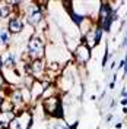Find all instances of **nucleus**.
Instances as JSON below:
<instances>
[{"label": "nucleus", "mask_w": 127, "mask_h": 129, "mask_svg": "<svg viewBox=\"0 0 127 129\" xmlns=\"http://www.w3.org/2000/svg\"><path fill=\"white\" fill-rule=\"evenodd\" d=\"M72 54H73V63L80 68V66H85V64L91 60V57H92V50L88 48L83 43H79L78 47H76V50H75Z\"/></svg>", "instance_id": "nucleus-3"}, {"label": "nucleus", "mask_w": 127, "mask_h": 129, "mask_svg": "<svg viewBox=\"0 0 127 129\" xmlns=\"http://www.w3.org/2000/svg\"><path fill=\"white\" fill-rule=\"evenodd\" d=\"M15 110V106L12 104V101L9 98H5L3 101V106H2V110L0 112H13Z\"/></svg>", "instance_id": "nucleus-10"}, {"label": "nucleus", "mask_w": 127, "mask_h": 129, "mask_svg": "<svg viewBox=\"0 0 127 129\" xmlns=\"http://www.w3.org/2000/svg\"><path fill=\"white\" fill-rule=\"evenodd\" d=\"M6 28L10 35H18L25 29V22H24V15L21 13H13L8 19V24H6Z\"/></svg>", "instance_id": "nucleus-4"}, {"label": "nucleus", "mask_w": 127, "mask_h": 129, "mask_svg": "<svg viewBox=\"0 0 127 129\" xmlns=\"http://www.w3.org/2000/svg\"><path fill=\"white\" fill-rule=\"evenodd\" d=\"M102 35H104V31L99 28V25L96 24L94 26V40H95V47L96 46H99V43L102 40Z\"/></svg>", "instance_id": "nucleus-8"}, {"label": "nucleus", "mask_w": 127, "mask_h": 129, "mask_svg": "<svg viewBox=\"0 0 127 129\" xmlns=\"http://www.w3.org/2000/svg\"><path fill=\"white\" fill-rule=\"evenodd\" d=\"M9 87H10V84H8V81H6V78H5V75L0 72V92H5Z\"/></svg>", "instance_id": "nucleus-11"}, {"label": "nucleus", "mask_w": 127, "mask_h": 129, "mask_svg": "<svg viewBox=\"0 0 127 129\" xmlns=\"http://www.w3.org/2000/svg\"><path fill=\"white\" fill-rule=\"evenodd\" d=\"M120 104L123 106V107H127V98H121V101H120Z\"/></svg>", "instance_id": "nucleus-16"}, {"label": "nucleus", "mask_w": 127, "mask_h": 129, "mask_svg": "<svg viewBox=\"0 0 127 129\" xmlns=\"http://www.w3.org/2000/svg\"><path fill=\"white\" fill-rule=\"evenodd\" d=\"M45 91V85L41 79H35L32 82V85L29 87V92H31V98H32V103L38 101L42 98V94Z\"/></svg>", "instance_id": "nucleus-5"}, {"label": "nucleus", "mask_w": 127, "mask_h": 129, "mask_svg": "<svg viewBox=\"0 0 127 129\" xmlns=\"http://www.w3.org/2000/svg\"><path fill=\"white\" fill-rule=\"evenodd\" d=\"M117 75H118L117 72H112V78H111V81H110V84H108V88H110V89H114V88H115V82H117Z\"/></svg>", "instance_id": "nucleus-13"}, {"label": "nucleus", "mask_w": 127, "mask_h": 129, "mask_svg": "<svg viewBox=\"0 0 127 129\" xmlns=\"http://www.w3.org/2000/svg\"><path fill=\"white\" fill-rule=\"evenodd\" d=\"M12 15H13V9L8 6L6 3H2L0 5V19H9Z\"/></svg>", "instance_id": "nucleus-7"}, {"label": "nucleus", "mask_w": 127, "mask_h": 129, "mask_svg": "<svg viewBox=\"0 0 127 129\" xmlns=\"http://www.w3.org/2000/svg\"><path fill=\"white\" fill-rule=\"evenodd\" d=\"M45 53H47V46H45L44 38L34 32L28 38L25 57H21V60L32 62V60H38V59H45Z\"/></svg>", "instance_id": "nucleus-1"}, {"label": "nucleus", "mask_w": 127, "mask_h": 129, "mask_svg": "<svg viewBox=\"0 0 127 129\" xmlns=\"http://www.w3.org/2000/svg\"><path fill=\"white\" fill-rule=\"evenodd\" d=\"M115 129H121L123 128V122H118V123H115V126H114Z\"/></svg>", "instance_id": "nucleus-17"}, {"label": "nucleus", "mask_w": 127, "mask_h": 129, "mask_svg": "<svg viewBox=\"0 0 127 129\" xmlns=\"http://www.w3.org/2000/svg\"><path fill=\"white\" fill-rule=\"evenodd\" d=\"M8 129H24V128H22V123H21V120H19L18 117H15L13 120L9 123V128Z\"/></svg>", "instance_id": "nucleus-12"}, {"label": "nucleus", "mask_w": 127, "mask_h": 129, "mask_svg": "<svg viewBox=\"0 0 127 129\" xmlns=\"http://www.w3.org/2000/svg\"><path fill=\"white\" fill-rule=\"evenodd\" d=\"M123 114H127V107H123Z\"/></svg>", "instance_id": "nucleus-19"}, {"label": "nucleus", "mask_w": 127, "mask_h": 129, "mask_svg": "<svg viewBox=\"0 0 127 129\" xmlns=\"http://www.w3.org/2000/svg\"><path fill=\"white\" fill-rule=\"evenodd\" d=\"M3 101H5V97H3V94H0V110H2V106H3Z\"/></svg>", "instance_id": "nucleus-18"}, {"label": "nucleus", "mask_w": 127, "mask_h": 129, "mask_svg": "<svg viewBox=\"0 0 127 129\" xmlns=\"http://www.w3.org/2000/svg\"><path fill=\"white\" fill-rule=\"evenodd\" d=\"M112 119H114V114H112V113H108V114H107V117H105V123H110Z\"/></svg>", "instance_id": "nucleus-14"}, {"label": "nucleus", "mask_w": 127, "mask_h": 129, "mask_svg": "<svg viewBox=\"0 0 127 129\" xmlns=\"http://www.w3.org/2000/svg\"><path fill=\"white\" fill-rule=\"evenodd\" d=\"M41 107L45 116H48L50 119H57V120H64V106L63 100H61V94H57L53 97H47L41 100Z\"/></svg>", "instance_id": "nucleus-2"}, {"label": "nucleus", "mask_w": 127, "mask_h": 129, "mask_svg": "<svg viewBox=\"0 0 127 129\" xmlns=\"http://www.w3.org/2000/svg\"><path fill=\"white\" fill-rule=\"evenodd\" d=\"M120 95L123 97V98H127V88H126V87H123L121 92H120Z\"/></svg>", "instance_id": "nucleus-15"}, {"label": "nucleus", "mask_w": 127, "mask_h": 129, "mask_svg": "<svg viewBox=\"0 0 127 129\" xmlns=\"http://www.w3.org/2000/svg\"><path fill=\"white\" fill-rule=\"evenodd\" d=\"M16 117L15 112H0V123L5 125V126H9V123Z\"/></svg>", "instance_id": "nucleus-6"}, {"label": "nucleus", "mask_w": 127, "mask_h": 129, "mask_svg": "<svg viewBox=\"0 0 127 129\" xmlns=\"http://www.w3.org/2000/svg\"><path fill=\"white\" fill-rule=\"evenodd\" d=\"M112 54H110V46H108V41L105 43V50H104V56H102V62H101V66H102L104 69L107 68V64H108V60H110V57Z\"/></svg>", "instance_id": "nucleus-9"}]
</instances>
